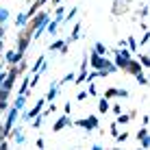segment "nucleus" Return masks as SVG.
Wrapping results in <instances>:
<instances>
[{
  "label": "nucleus",
  "mask_w": 150,
  "mask_h": 150,
  "mask_svg": "<svg viewBox=\"0 0 150 150\" xmlns=\"http://www.w3.org/2000/svg\"><path fill=\"white\" fill-rule=\"evenodd\" d=\"M91 65H94V68H105V65H107V61L105 59H102V57H91Z\"/></svg>",
  "instance_id": "f257e3e1"
},
{
  "label": "nucleus",
  "mask_w": 150,
  "mask_h": 150,
  "mask_svg": "<svg viewBox=\"0 0 150 150\" xmlns=\"http://www.w3.org/2000/svg\"><path fill=\"white\" fill-rule=\"evenodd\" d=\"M126 59H128V54H126V52H120V57H117V63H120V65H126V63H128Z\"/></svg>",
  "instance_id": "f03ea898"
},
{
  "label": "nucleus",
  "mask_w": 150,
  "mask_h": 150,
  "mask_svg": "<svg viewBox=\"0 0 150 150\" xmlns=\"http://www.w3.org/2000/svg\"><path fill=\"white\" fill-rule=\"evenodd\" d=\"M41 24H46V13H44V15H39V18L35 20V26H37V30L41 28Z\"/></svg>",
  "instance_id": "7ed1b4c3"
},
{
  "label": "nucleus",
  "mask_w": 150,
  "mask_h": 150,
  "mask_svg": "<svg viewBox=\"0 0 150 150\" xmlns=\"http://www.w3.org/2000/svg\"><path fill=\"white\" fill-rule=\"evenodd\" d=\"M13 120H15V111H11V113H9V120H7V131H9V126L13 124Z\"/></svg>",
  "instance_id": "20e7f679"
},
{
  "label": "nucleus",
  "mask_w": 150,
  "mask_h": 150,
  "mask_svg": "<svg viewBox=\"0 0 150 150\" xmlns=\"http://www.w3.org/2000/svg\"><path fill=\"white\" fill-rule=\"evenodd\" d=\"M39 109H41V102H39V105H37V107H35L33 111L28 113V117H35V115H37V113H39Z\"/></svg>",
  "instance_id": "39448f33"
},
{
  "label": "nucleus",
  "mask_w": 150,
  "mask_h": 150,
  "mask_svg": "<svg viewBox=\"0 0 150 150\" xmlns=\"http://www.w3.org/2000/svg\"><path fill=\"white\" fill-rule=\"evenodd\" d=\"M24 22H26V15H20V18H18V24H20V26H22Z\"/></svg>",
  "instance_id": "423d86ee"
},
{
  "label": "nucleus",
  "mask_w": 150,
  "mask_h": 150,
  "mask_svg": "<svg viewBox=\"0 0 150 150\" xmlns=\"http://www.w3.org/2000/svg\"><path fill=\"white\" fill-rule=\"evenodd\" d=\"M2 20H7V11H4V9H0V22H2Z\"/></svg>",
  "instance_id": "0eeeda50"
},
{
  "label": "nucleus",
  "mask_w": 150,
  "mask_h": 150,
  "mask_svg": "<svg viewBox=\"0 0 150 150\" xmlns=\"http://www.w3.org/2000/svg\"><path fill=\"white\" fill-rule=\"evenodd\" d=\"M54 2H59V0H54Z\"/></svg>",
  "instance_id": "6e6552de"
}]
</instances>
